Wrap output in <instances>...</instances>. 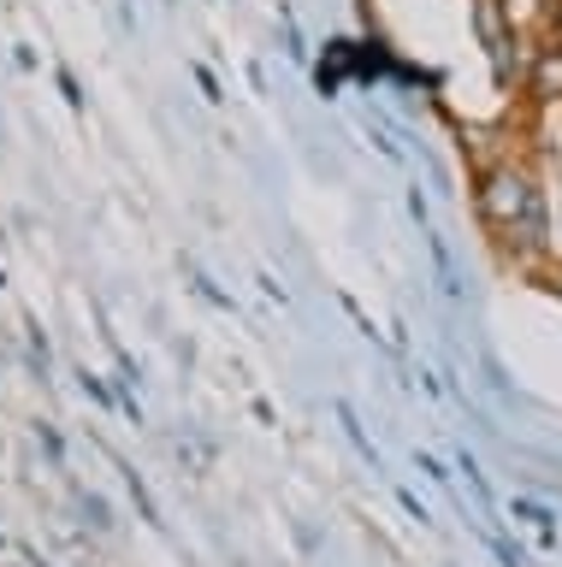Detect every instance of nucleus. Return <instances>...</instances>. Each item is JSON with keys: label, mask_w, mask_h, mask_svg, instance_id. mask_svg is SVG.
I'll return each mask as SVG.
<instances>
[{"label": "nucleus", "mask_w": 562, "mask_h": 567, "mask_svg": "<svg viewBox=\"0 0 562 567\" xmlns=\"http://www.w3.org/2000/svg\"><path fill=\"white\" fill-rule=\"evenodd\" d=\"M473 202H480L486 230H491L503 248H515L521 260L551 248V202H544L539 177L527 172V166H515V159L486 166L480 184H473Z\"/></svg>", "instance_id": "nucleus-1"}, {"label": "nucleus", "mask_w": 562, "mask_h": 567, "mask_svg": "<svg viewBox=\"0 0 562 567\" xmlns=\"http://www.w3.org/2000/svg\"><path fill=\"white\" fill-rule=\"evenodd\" d=\"M527 89H533V101L556 106L562 101V35H551L544 48H533V65H527Z\"/></svg>", "instance_id": "nucleus-2"}, {"label": "nucleus", "mask_w": 562, "mask_h": 567, "mask_svg": "<svg viewBox=\"0 0 562 567\" xmlns=\"http://www.w3.org/2000/svg\"><path fill=\"white\" fill-rule=\"evenodd\" d=\"M551 290H556V296H562V272H551Z\"/></svg>", "instance_id": "nucleus-3"}]
</instances>
